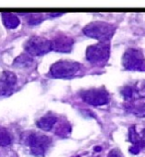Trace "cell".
Listing matches in <instances>:
<instances>
[{
    "label": "cell",
    "mask_w": 145,
    "mask_h": 157,
    "mask_svg": "<svg viewBox=\"0 0 145 157\" xmlns=\"http://www.w3.org/2000/svg\"><path fill=\"white\" fill-rule=\"evenodd\" d=\"M122 97L126 101H133L135 100L145 98V81L134 82L133 85H127L121 90Z\"/></svg>",
    "instance_id": "8"
},
{
    "label": "cell",
    "mask_w": 145,
    "mask_h": 157,
    "mask_svg": "<svg viewBox=\"0 0 145 157\" xmlns=\"http://www.w3.org/2000/svg\"><path fill=\"white\" fill-rule=\"evenodd\" d=\"M80 96L86 104L93 106L105 105L109 102V94L103 88L82 90Z\"/></svg>",
    "instance_id": "6"
},
{
    "label": "cell",
    "mask_w": 145,
    "mask_h": 157,
    "mask_svg": "<svg viewBox=\"0 0 145 157\" xmlns=\"http://www.w3.org/2000/svg\"><path fill=\"white\" fill-rule=\"evenodd\" d=\"M24 48L28 55L32 57L43 56L52 51L51 40L41 36H32L26 41Z\"/></svg>",
    "instance_id": "2"
},
{
    "label": "cell",
    "mask_w": 145,
    "mask_h": 157,
    "mask_svg": "<svg viewBox=\"0 0 145 157\" xmlns=\"http://www.w3.org/2000/svg\"><path fill=\"white\" fill-rule=\"evenodd\" d=\"M17 78L10 71H4L0 76V96H8L15 89Z\"/></svg>",
    "instance_id": "9"
},
{
    "label": "cell",
    "mask_w": 145,
    "mask_h": 157,
    "mask_svg": "<svg viewBox=\"0 0 145 157\" xmlns=\"http://www.w3.org/2000/svg\"><path fill=\"white\" fill-rule=\"evenodd\" d=\"M57 121H58V119L55 115L46 114V115H44V117H41L40 119H38L36 122V124L40 129L45 130V131H49L55 126Z\"/></svg>",
    "instance_id": "11"
},
{
    "label": "cell",
    "mask_w": 145,
    "mask_h": 157,
    "mask_svg": "<svg viewBox=\"0 0 145 157\" xmlns=\"http://www.w3.org/2000/svg\"><path fill=\"white\" fill-rule=\"evenodd\" d=\"M43 21V15L42 14H28L27 15V22L30 25H37Z\"/></svg>",
    "instance_id": "16"
},
{
    "label": "cell",
    "mask_w": 145,
    "mask_h": 157,
    "mask_svg": "<svg viewBox=\"0 0 145 157\" xmlns=\"http://www.w3.org/2000/svg\"><path fill=\"white\" fill-rule=\"evenodd\" d=\"M107 157H123V155L118 149H113V150H111L109 152V155H107Z\"/></svg>",
    "instance_id": "17"
},
{
    "label": "cell",
    "mask_w": 145,
    "mask_h": 157,
    "mask_svg": "<svg viewBox=\"0 0 145 157\" xmlns=\"http://www.w3.org/2000/svg\"><path fill=\"white\" fill-rule=\"evenodd\" d=\"M122 65L126 70L141 71L145 69V58L142 52L137 49L129 48L124 52L122 57Z\"/></svg>",
    "instance_id": "7"
},
{
    "label": "cell",
    "mask_w": 145,
    "mask_h": 157,
    "mask_svg": "<svg viewBox=\"0 0 145 157\" xmlns=\"http://www.w3.org/2000/svg\"><path fill=\"white\" fill-rule=\"evenodd\" d=\"M110 55V45L109 42H101L89 46L86 52V57L90 63L101 65L109 60Z\"/></svg>",
    "instance_id": "3"
},
{
    "label": "cell",
    "mask_w": 145,
    "mask_h": 157,
    "mask_svg": "<svg viewBox=\"0 0 145 157\" xmlns=\"http://www.w3.org/2000/svg\"><path fill=\"white\" fill-rule=\"evenodd\" d=\"M27 142L33 155L37 157H43L48 151L49 147L51 146L52 140L49 136L45 134L33 132L28 136Z\"/></svg>",
    "instance_id": "5"
},
{
    "label": "cell",
    "mask_w": 145,
    "mask_h": 157,
    "mask_svg": "<svg viewBox=\"0 0 145 157\" xmlns=\"http://www.w3.org/2000/svg\"><path fill=\"white\" fill-rule=\"evenodd\" d=\"M81 64L74 61H59L50 68V75L53 78H65L73 77L80 71Z\"/></svg>",
    "instance_id": "4"
},
{
    "label": "cell",
    "mask_w": 145,
    "mask_h": 157,
    "mask_svg": "<svg viewBox=\"0 0 145 157\" xmlns=\"http://www.w3.org/2000/svg\"><path fill=\"white\" fill-rule=\"evenodd\" d=\"M125 109L127 113L137 117H145V104H128Z\"/></svg>",
    "instance_id": "13"
},
{
    "label": "cell",
    "mask_w": 145,
    "mask_h": 157,
    "mask_svg": "<svg viewBox=\"0 0 145 157\" xmlns=\"http://www.w3.org/2000/svg\"><path fill=\"white\" fill-rule=\"evenodd\" d=\"M11 143V136L4 127L0 126V146H7Z\"/></svg>",
    "instance_id": "15"
},
{
    "label": "cell",
    "mask_w": 145,
    "mask_h": 157,
    "mask_svg": "<svg viewBox=\"0 0 145 157\" xmlns=\"http://www.w3.org/2000/svg\"><path fill=\"white\" fill-rule=\"evenodd\" d=\"M62 14H50L49 16H51V17H59V16H61Z\"/></svg>",
    "instance_id": "18"
},
{
    "label": "cell",
    "mask_w": 145,
    "mask_h": 157,
    "mask_svg": "<svg viewBox=\"0 0 145 157\" xmlns=\"http://www.w3.org/2000/svg\"><path fill=\"white\" fill-rule=\"evenodd\" d=\"M32 64H33V57L28 55L27 53L21 54L18 58H16L13 63L14 66H17V67H20V68L30 67Z\"/></svg>",
    "instance_id": "14"
},
{
    "label": "cell",
    "mask_w": 145,
    "mask_h": 157,
    "mask_svg": "<svg viewBox=\"0 0 145 157\" xmlns=\"http://www.w3.org/2000/svg\"><path fill=\"white\" fill-rule=\"evenodd\" d=\"M51 45L52 51L59 53H70L74 47V39L67 35H59L51 40Z\"/></svg>",
    "instance_id": "10"
},
{
    "label": "cell",
    "mask_w": 145,
    "mask_h": 157,
    "mask_svg": "<svg viewBox=\"0 0 145 157\" xmlns=\"http://www.w3.org/2000/svg\"><path fill=\"white\" fill-rule=\"evenodd\" d=\"M82 32L90 38L97 39L101 42H109L114 35L115 27L106 22L94 21L85 26Z\"/></svg>",
    "instance_id": "1"
},
{
    "label": "cell",
    "mask_w": 145,
    "mask_h": 157,
    "mask_svg": "<svg viewBox=\"0 0 145 157\" xmlns=\"http://www.w3.org/2000/svg\"><path fill=\"white\" fill-rule=\"evenodd\" d=\"M3 24L8 29H15L19 26L20 19L18 16L13 13H2L1 15Z\"/></svg>",
    "instance_id": "12"
}]
</instances>
